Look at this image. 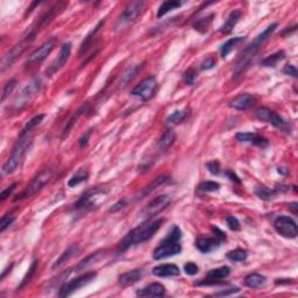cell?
Returning a JSON list of instances; mask_svg holds the SVG:
<instances>
[{
    "label": "cell",
    "instance_id": "obj_1",
    "mask_svg": "<svg viewBox=\"0 0 298 298\" xmlns=\"http://www.w3.org/2000/svg\"><path fill=\"white\" fill-rule=\"evenodd\" d=\"M45 114H37L35 117H33L26 124L21 133H20L18 140L14 143L12 153H11L10 157L6 161V163L2 167V173L4 175H10L16 172L18 169L21 162L24 161V157L26 153L28 152V149L31 148V143H33V135H34V129L37 126L41 125V123L45 119Z\"/></svg>",
    "mask_w": 298,
    "mask_h": 298
},
{
    "label": "cell",
    "instance_id": "obj_2",
    "mask_svg": "<svg viewBox=\"0 0 298 298\" xmlns=\"http://www.w3.org/2000/svg\"><path fill=\"white\" fill-rule=\"evenodd\" d=\"M164 219L158 218L155 220H147L140 224L139 226L133 228L131 232L120 241L119 246H118L117 253L123 254L126 251H128L129 248L135 247V246L144 244L146 241H148L155 235L156 232L160 230L162 224H163Z\"/></svg>",
    "mask_w": 298,
    "mask_h": 298
},
{
    "label": "cell",
    "instance_id": "obj_3",
    "mask_svg": "<svg viewBox=\"0 0 298 298\" xmlns=\"http://www.w3.org/2000/svg\"><path fill=\"white\" fill-rule=\"evenodd\" d=\"M276 28H277L276 22L268 26L261 34H259V35H257L255 39H254L253 41H251L250 45L241 51V53H240L238 59L235 61V63H234V68H233L234 76H239V75L244 74V72L247 70L248 66L251 65V61L254 60V57H255L256 54L259 53L260 49L262 48V46L268 41L269 37L273 35V33Z\"/></svg>",
    "mask_w": 298,
    "mask_h": 298
},
{
    "label": "cell",
    "instance_id": "obj_4",
    "mask_svg": "<svg viewBox=\"0 0 298 298\" xmlns=\"http://www.w3.org/2000/svg\"><path fill=\"white\" fill-rule=\"evenodd\" d=\"M110 189L102 185L91 188L86 190L79 199L74 204V209L76 212L86 213L90 211H94L100 206L103 203H105L109 199Z\"/></svg>",
    "mask_w": 298,
    "mask_h": 298
},
{
    "label": "cell",
    "instance_id": "obj_5",
    "mask_svg": "<svg viewBox=\"0 0 298 298\" xmlns=\"http://www.w3.org/2000/svg\"><path fill=\"white\" fill-rule=\"evenodd\" d=\"M182 238V231L178 226H173L168 235L161 241V244L153 251V259L163 260L177 255L182 251V246L179 244Z\"/></svg>",
    "mask_w": 298,
    "mask_h": 298
},
{
    "label": "cell",
    "instance_id": "obj_6",
    "mask_svg": "<svg viewBox=\"0 0 298 298\" xmlns=\"http://www.w3.org/2000/svg\"><path fill=\"white\" fill-rule=\"evenodd\" d=\"M42 86L43 83L41 78L34 77L33 79H31V82L19 92V94L16 95V99H14L12 105V109L14 111L20 112L21 110H24L26 106L30 105L37 95H39L40 92H41Z\"/></svg>",
    "mask_w": 298,
    "mask_h": 298
},
{
    "label": "cell",
    "instance_id": "obj_7",
    "mask_svg": "<svg viewBox=\"0 0 298 298\" xmlns=\"http://www.w3.org/2000/svg\"><path fill=\"white\" fill-rule=\"evenodd\" d=\"M54 177V170L51 168H45L41 170L37 175L34 177L33 181L28 184V187L22 191L21 195L16 197V201H20V199H26L28 197L34 196L35 193L39 192L40 190H42L46 185L49 184V182L51 181Z\"/></svg>",
    "mask_w": 298,
    "mask_h": 298
},
{
    "label": "cell",
    "instance_id": "obj_8",
    "mask_svg": "<svg viewBox=\"0 0 298 298\" xmlns=\"http://www.w3.org/2000/svg\"><path fill=\"white\" fill-rule=\"evenodd\" d=\"M95 276H97V273H94V271H89V273H85L80 275V276L75 277L74 280L69 281V282L63 283L60 289L59 297L65 298L71 296L75 291L79 290L80 288H83V286L88 285L89 283H91L92 281L95 279Z\"/></svg>",
    "mask_w": 298,
    "mask_h": 298
},
{
    "label": "cell",
    "instance_id": "obj_9",
    "mask_svg": "<svg viewBox=\"0 0 298 298\" xmlns=\"http://www.w3.org/2000/svg\"><path fill=\"white\" fill-rule=\"evenodd\" d=\"M144 6L143 1H133L131 4H128L126 6L124 12L121 13V16L118 19L115 28L118 31L125 30L128 27L129 25H132L133 22H135V20L139 18V16L141 14V11Z\"/></svg>",
    "mask_w": 298,
    "mask_h": 298
},
{
    "label": "cell",
    "instance_id": "obj_10",
    "mask_svg": "<svg viewBox=\"0 0 298 298\" xmlns=\"http://www.w3.org/2000/svg\"><path fill=\"white\" fill-rule=\"evenodd\" d=\"M156 89H157V80L155 76L147 77L140 84H138L134 89L132 90L131 94L142 102H148L154 97Z\"/></svg>",
    "mask_w": 298,
    "mask_h": 298
},
{
    "label": "cell",
    "instance_id": "obj_11",
    "mask_svg": "<svg viewBox=\"0 0 298 298\" xmlns=\"http://www.w3.org/2000/svg\"><path fill=\"white\" fill-rule=\"evenodd\" d=\"M33 41H34V39H31V37H30L28 35H25L24 34L21 41H20L18 45L14 46V47L11 49L6 55H5L4 59H2L1 71L4 72L6 69L10 68V66H12L13 63L18 60V57H20L22 54H24V51L28 48V46H30Z\"/></svg>",
    "mask_w": 298,
    "mask_h": 298
},
{
    "label": "cell",
    "instance_id": "obj_12",
    "mask_svg": "<svg viewBox=\"0 0 298 298\" xmlns=\"http://www.w3.org/2000/svg\"><path fill=\"white\" fill-rule=\"evenodd\" d=\"M170 203H172V197L169 195L157 196L143 207V210L141 211V215L144 218L150 219L156 215H158V213H161L164 209H167Z\"/></svg>",
    "mask_w": 298,
    "mask_h": 298
},
{
    "label": "cell",
    "instance_id": "obj_13",
    "mask_svg": "<svg viewBox=\"0 0 298 298\" xmlns=\"http://www.w3.org/2000/svg\"><path fill=\"white\" fill-rule=\"evenodd\" d=\"M274 228L280 235L288 239L296 238L298 234V227L296 221L288 216H281L274 221Z\"/></svg>",
    "mask_w": 298,
    "mask_h": 298
},
{
    "label": "cell",
    "instance_id": "obj_14",
    "mask_svg": "<svg viewBox=\"0 0 298 298\" xmlns=\"http://www.w3.org/2000/svg\"><path fill=\"white\" fill-rule=\"evenodd\" d=\"M255 115L259 120L271 124L274 127L281 129V131H289L288 121H285L280 114H277L276 112L271 111L268 108H260L259 110H256Z\"/></svg>",
    "mask_w": 298,
    "mask_h": 298
},
{
    "label": "cell",
    "instance_id": "obj_15",
    "mask_svg": "<svg viewBox=\"0 0 298 298\" xmlns=\"http://www.w3.org/2000/svg\"><path fill=\"white\" fill-rule=\"evenodd\" d=\"M231 274V269L224 266V267L216 268L210 270L206 274V276L203 280L197 282V285H217L224 282L225 279H227Z\"/></svg>",
    "mask_w": 298,
    "mask_h": 298
},
{
    "label": "cell",
    "instance_id": "obj_16",
    "mask_svg": "<svg viewBox=\"0 0 298 298\" xmlns=\"http://www.w3.org/2000/svg\"><path fill=\"white\" fill-rule=\"evenodd\" d=\"M57 43V37L56 36H51L50 39L47 40L40 48H37L36 50H34L33 53L30 55V59H28V63H34V64H37V63H41L42 61H45L47 57L50 55L51 51L55 46Z\"/></svg>",
    "mask_w": 298,
    "mask_h": 298
},
{
    "label": "cell",
    "instance_id": "obj_17",
    "mask_svg": "<svg viewBox=\"0 0 298 298\" xmlns=\"http://www.w3.org/2000/svg\"><path fill=\"white\" fill-rule=\"evenodd\" d=\"M71 49H72L71 43H65V45H63L62 47H61L60 53L57 55V59L55 60V62L49 66V69L47 70L48 75H50L51 76V75H54L55 72H57L61 68H63V66L65 65V63L68 62L69 57H70Z\"/></svg>",
    "mask_w": 298,
    "mask_h": 298
},
{
    "label": "cell",
    "instance_id": "obj_18",
    "mask_svg": "<svg viewBox=\"0 0 298 298\" xmlns=\"http://www.w3.org/2000/svg\"><path fill=\"white\" fill-rule=\"evenodd\" d=\"M224 240L219 239L218 236H201V238L197 239L196 241V247L198 248L199 251L202 253H211V251L218 250L219 246H220Z\"/></svg>",
    "mask_w": 298,
    "mask_h": 298
},
{
    "label": "cell",
    "instance_id": "obj_19",
    "mask_svg": "<svg viewBox=\"0 0 298 298\" xmlns=\"http://www.w3.org/2000/svg\"><path fill=\"white\" fill-rule=\"evenodd\" d=\"M255 104H256L255 95L251 94H241L236 95L234 99L231 100L230 108L238 110V111H246V110H250L251 108H253Z\"/></svg>",
    "mask_w": 298,
    "mask_h": 298
},
{
    "label": "cell",
    "instance_id": "obj_20",
    "mask_svg": "<svg viewBox=\"0 0 298 298\" xmlns=\"http://www.w3.org/2000/svg\"><path fill=\"white\" fill-rule=\"evenodd\" d=\"M235 139L239 142L251 143L261 149L267 148L269 146L268 139L260 134H256V133H238V134L235 135Z\"/></svg>",
    "mask_w": 298,
    "mask_h": 298
},
{
    "label": "cell",
    "instance_id": "obj_21",
    "mask_svg": "<svg viewBox=\"0 0 298 298\" xmlns=\"http://www.w3.org/2000/svg\"><path fill=\"white\" fill-rule=\"evenodd\" d=\"M288 190L289 187H285V185L276 188V189H270V188L262 187L261 185V187H256L255 189H254V193H255L260 199H262V201H271L275 197L279 196V193L285 192V191Z\"/></svg>",
    "mask_w": 298,
    "mask_h": 298
},
{
    "label": "cell",
    "instance_id": "obj_22",
    "mask_svg": "<svg viewBox=\"0 0 298 298\" xmlns=\"http://www.w3.org/2000/svg\"><path fill=\"white\" fill-rule=\"evenodd\" d=\"M143 276H144L143 269H133L131 271L121 274L120 276L118 277V282H119V284L121 286H129L139 282Z\"/></svg>",
    "mask_w": 298,
    "mask_h": 298
},
{
    "label": "cell",
    "instance_id": "obj_23",
    "mask_svg": "<svg viewBox=\"0 0 298 298\" xmlns=\"http://www.w3.org/2000/svg\"><path fill=\"white\" fill-rule=\"evenodd\" d=\"M164 295H166V288L157 282L150 283L137 291V296L140 297H163Z\"/></svg>",
    "mask_w": 298,
    "mask_h": 298
},
{
    "label": "cell",
    "instance_id": "obj_24",
    "mask_svg": "<svg viewBox=\"0 0 298 298\" xmlns=\"http://www.w3.org/2000/svg\"><path fill=\"white\" fill-rule=\"evenodd\" d=\"M143 64H144V63H140V64L131 65L126 69L125 72L121 75L120 82H119V90L125 89L126 86L128 85V84L131 83L133 79H134V77L137 76L139 72L142 70Z\"/></svg>",
    "mask_w": 298,
    "mask_h": 298
},
{
    "label": "cell",
    "instance_id": "obj_25",
    "mask_svg": "<svg viewBox=\"0 0 298 298\" xmlns=\"http://www.w3.org/2000/svg\"><path fill=\"white\" fill-rule=\"evenodd\" d=\"M152 273L156 277H173L179 275V268L173 263H166V265L156 266L153 268Z\"/></svg>",
    "mask_w": 298,
    "mask_h": 298
},
{
    "label": "cell",
    "instance_id": "obj_26",
    "mask_svg": "<svg viewBox=\"0 0 298 298\" xmlns=\"http://www.w3.org/2000/svg\"><path fill=\"white\" fill-rule=\"evenodd\" d=\"M169 176H157L155 179H153L150 183L147 185V187H144L142 190H141V192L139 193V196H137V199H141L143 198V197L150 195L152 192H154L156 189H158V188L161 187V185H163L164 183H167L168 181H169Z\"/></svg>",
    "mask_w": 298,
    "mask_h": 298
},
{
    "label": "cell",
    "instance_id": "obj_27",
    "mask_svg": "<svg viewBox=\"0 0 298 298\" xmlns=\"http://www.w3.org/2000/svg\"><path fill=\"white\" fill-rule=\"evenodd\" d=\"M104 255H105V253L102 251H94V254H91V255H89L88 257H85V259L83 260V261H80L78 265L75 267V273H80V271H84L86 270V269L91 267L92 265L95 262L99 261L102 257H104Z\"/></svg>",
    "mask_w": 298,
    "mask_h": 298
},
{
    "label": "cell",
    "instance_id": "obj_28",
    "mask_svg": "<svg viewBox=\"0 0 298 298\" xmlns=\"http://www.w3.org/2000/svg\"><path fill=\"white\" fill-rule=\"evenodd\" d=\"M242 16V12L239 10L232 11V12L230 13V16H227L226 21H225V24L221 26L220 28V33L222 34H228L231 33V31H233V28L235 27L236 24L239 22V20L241 19Z\"/></svg>",
    "mask_w": 298,
    "mask_h": 298
},
{
    "label": "cell",
    "instance_id": "obj_29",
    "mask_svg": "<svg viewBox=\"0 0 298 298\" xmlns=\"http://www.w3.org/2000/svg\"><path fill=\"white\" fill-rule=\"evenodd\" d=\"M176 135L172 129H167L166 132L162 134V137L157 141V149L158 152H166L175 143Z\"/></svg>",
    "mask_w": 298,
    "mask_h": 298
},
{
    "label": "cell",
    "instance_id": "obj_30",
    "mask_svg": "<svg viewBox=\"0 0 298 298\" xmlns=\"http://www.w3.org/2000/svg\"><path fill=\"white\" fill-rule=\"evenodd\" d=\"M78 251H79V246H78V245H74V246H71V247H69L68 250L63 251L62 255H61L59 259H57L56 261L54 262L53 267H51V268H53V269L60 268L61 266L64 265L65 262H68L72 256H75L76 254H78Z\"/></svg>",
    "mask_w": 298,
    "mask_h": 298
},
{
    "label": "cell",
    "instance_id": "obj_31",
    "mask_svg": "<svg viewBox=\"0 0 298 298\" xmlns=\"http://www.w3.org/2000/svg\"><path fill=\"white\" fill-rule=\"evenodd\" d=\"M244 41H245L244 36H235V37H232V39L227 40V41L225 42L220 48V55L222 59H225V57L228 56V54H230L233 49H235L240 43H242Z\"/></svg>",
    "mask_w": 298,
    "mask_h": 298
},
{
    "label": "cell",
    "instance_id": "obj_32",
    "mask_svg": "<svg viewBox=\"0 0 298 298\" xmlns=\"http://www.w3.org/2000/svg\"><path fill=\"white\" fill-rule=\"evenodd\" d=\"M266 277L262 276V275L257 274V273H251L250 275L245 277V284L246 286L251 289H256V288H261L266 284Z\"/></svg>",
    "mask_w": 298,
    "mask_h": 298
},
{
    "label": "cell",
    "instance_id": "obj_33",
    "mask_svg": "<svg viewBox=\"0 0 298 298\" xmlns=\"http://www.w3.org/2000/svg\"><path fill=\"white\" fill-rule=\"evenodd\" d=\"M285 53L283 50L277 51L273 55H269L268 57H266L265 60L261 62V65L265 66V68H274V66L277 65V63L281 62L282 60H284Z\"/></svg>",
    "mask_w": 298,
    "mask_h": 298
},
{
    "label": "cell",
    "instance_id": "obj_34",
    "mask_svg": "<svg viewBox=\"0 0 298 298\" xmlns=\"http://www.w3.org/2000/svg\"><path fill=\"white\" fill-rule=\"evenodd\" d=\"M88 179H89V172L86 169H84V168H82V169L78 170V172L69 179L68 185L70 188L77 187V185L84 183V182H86Z\"/></svg>",
    "mask_w": 298,
    "mask_h": 298
},
{
    "label": "cell",
    "instance_id": "obj_35",
    "mask_svg": "<svg viewBox=\"0 0 298 298\" xmlns=\"http://www.w3.org/2000/svg\"><path fill=\"white\" fill-rule=\"evenodd\" d=\"M182 6V2L181 1H164L162 2V5L160 7H158L157 14H156V16H157L158 19H161L162 16H166L167 13L172 12L173 10H176V8H179Z\"/></svg>",
    "mask_w": 298,
    "mask_h": 298
},
{
    "label": "cell",
    "instance_id": "obj_36",
    "mask_svg": "<svg viewBox=\"0 0 298 298\" xmlns=\"http://www.w3.org/2000/svg\"><path fill=\"white\" fill-rule=\"evenodd\" d=\"M215 16V14H210V16H205V18L198 19L197 21L193 22V28L196 31H198L199 33H206L207 30H209L211 22H212V18Z\"/></svg>",
    "mask_w": 298,
    "mask_h": 298
},
{
    "label": "cell",
    "instance_id": "obj_37",
    "mask_svg": "<svg viewBox=\"0 0 298 298\" xmlns=\"http://www.w3.org/2000/svg\"><path fill=\"white\" fill-rule=\"evenodd\" d=\"M104 20L103 21H100L99 24H98L97 26H95L94 27V30L91 31V33L89 34L88 36H86V39L84 40V42L82 43V46H80V50H79V55H82L83 53H86V50H88L89 49V47L90 46H91V41H92V37H94L95 36V34L98 33V31H100V28L103 27V25H104Z\"/></svg>",
    "mask_w": 298,
    "mask_h": 298
},
{
    "label": "cell",
    "instance_id": "obj_38",
    "mask_svg": "<svg viewBox=\"0 0 298 298\" xmlns=\"http://www.w3.org/2000/svg\"><path fill=\"white\" fill-rule=\"evenodd\" d=\"M226 256H227L228 260H231V261L242 262V261H245L246 259H247L248 253H247V251L241 250V248H236V250L231 251Z\"/></svg>",
    "mask_w": 298,
    "mask_h": 298
},
{
    "label": "cell",
    "instance_id": "obj_39",
    "mask_svg": "<svg viewBox=\"0 0 298 298\" xmlns=\"http://www.w3.org/2000/svg\"><path fill=\"white\" fill-rule=\"evenodd\" d=\"M37 267H39V260H34L33 263H31V265L30 269H28L27 274L25 275V277H24V280H22L21 284L18 286L19 290H20V289L24 288V286L27 285V283H30V281L31 280V277L34 276V274H35V271L37 270Z\"/></svg>",
    "mask_w": 298,
    "mask_h": 298
},
{
    "label": "cell",
    "instance_id": "obj_40",
    "mask_svg": "<svg viewBox=\"0 0 298 298\" xmlns=\"http://www.w3.org/2000/svg\"><path fill=\"white\" fill-rule=\"evenodd\" d=\"M187 110H184V111H175L168 117L167 124H169V125H177V124H181L182 121L187 118Z\"/></svg>",
    "mask_w": 298,
    "mask_h": 298
},
{
    "label": "cell",
    "instance_id": "obj_41",
    "mask_svg": "<svg viewBox=\"0 0 298 298\" xmlns=\"http://www.w3.org/2000/svg\"><path fill=\"white\" fill-rule=\"evenodd\" d=\"M219 189H220V184L213 181L203 182V183L199 184L198 187V190L201 191V192H215V191H218Z\"/></svg>",
    "mask_w": 298,
    "mask_h": 298
},
{
    "label": "cell",
    "instance_id": "obj_42",
    "mask_svg": "<svg viewBox=\"0 0 298 298\" xmlns=\"http://www.w3.org/2000/svg\"><path fill=\"white\" fill-rule=\"evenodd\" d=\"M16 80L14 79H10L8 82L5 84L4 89H2V94H1V102L4 103L5 100L7 99V97H10V94H12L14 88H16Z\"/></svg>",
    "mask_w": 298,
    "mask_h": 298
},
{
    "label": "cell",
    "instance_id": "obj_43",
    "mask_svg": "<svg viewBox=\"0 0 298 298\" xmlns=\"http://www.w3.org/2000/svg\"><path fill=\"white\" fill-rule=\"evenodd\" d=\"M16 220V216L13 213H7L1 218V222H0V232L4 233L6 231L7 227H10L13 224V221Z\"/></svg>",
    "mask_w": 298,
    "mask_h": 298
},
{
    "label": "cell",
    "instance_id": "obj_44",
    "mask_svg": "<svg viewBox=\"0 0 298 298\" xmlns=\"http://www.w3.org/2000/svg\"><path fill=\"white\" fill-rule=\"evenodd\" d=\"M196 77H197V72L193 70L192 68L188 69V70L185 71L184 75H183L184 82L187 83L188 85H193V84H195Z\"/></svg>",
    "mask_w": 298,
    "mask_h": 298
},
{
    "label": "cell",
    "instance_id": "obj_45",
    "mask_svg": "<svg viewBox=\"0 0 298 298\" xmlns=\"http://www.w3.org/2000/svg\"><path fill=\"white\" fill-rule=\"evenodd\" d=\"M206 168H207V170H209V172L212 173V175H219V173H220V172H221L220 164H219L218 161L207 162Z\"/></svg>",
    "mask_w": 298,
    "mask_h": 298
},
{
    "label": "cell",
    "instance_id": "obj_46",
    "mask_svg": "<svg viewBox=\"0 0 298 298\" xmlns=\"http://www.w3.org/2000/svg\"><path fill=\"white\" fill-rule=\"evenodd\" d=\"M216 66V60L213 59V57H207L206 60H204L203 62L201 63V70L206 71V70H211V69H213Z\"/></svg>",
    "mask_w": 298,
    "mask_h": 298
},
{
    "label": "cell",
    "instance_id": "obj_47",
    "mask_svg": "<svg viewBox=\"0 0 298 298\" xmlns=\"http://www.w3.org/2000/svg\"><path fill=\"white\" fill-rule=\"evenodd\" d=\"M226 224L228 225V227L231 228L232 231H239L240 230V222L235 217L233 216H228L226 218Z\"/></svg>",
    "mask_w": 298,
    "mask_h": 298
},
{
    "label": "cell",
    "instance_id": "obj_48",
    "mask_svg": "<svg viewBox=\"0 0 298 298\" xmlns=\"http://www.w3.org/2000/svg\"><path fill=\"white\" fill-rule=\"evenodd\" d=\"M92 132H94V129L90 128V129H88V132L84 133L83 137L79 139V141H78V144H79V148H85V147L88 146L89 139H90V137H91Z\"/></svg>",
    "mask_w": 298,
    "mask_h": 298
},
{
    "label": "cell",
    "instance_id": "obj_49",
    "mask_svg": "<svg viewBox=\"0 0 298 298\" xmlns=\"http://www.w3.org/2000/svg\"><path fill=\"white\" fill-rule=\"evenodd\" d=\"M198 270H199L198 266H197L196 263H193V262H189L184 266V271L188 275H190V276H193V275H196L197 273H198Z\"/></svg>",
    "mask_w": 298,
    "mask_h": 298
},
{
    "label": "cell",
    "instance_id": "obj_50",
    "mask_svg": "<svg viewBox=\"0 0 298 298\" xmlns=\"http://www.w3.org/2000/svg\"><path fill=\"white\" fill-rule=\"evenodd\" d=\"M16 187H18V183H13L11 187L6 188V189L2 191L1 195H0V199H1V202L5 201V199H6L10 195H12V192L16 189Z\"/></svg>",
    "mask_w": 298,
    "mask_h": 298
},
{
    "label": "cell",
    "instance_id": "obj_51",
    "mask_svg": "<svg viewBox=\"0 0 298 298\" xmlns=\"http://www.w3.org/2000/svg\"><path fill=\"white\" fill-rule=\"evenodd\" d=\"M283 72H284L285 75H288V76H291L294 78H297L298 76V72L296 66L292 65V64H288L284 66V69H283Z\"/></svg>",
    "mask_w": 298,
    "mask_h": 298
},
{
    "label": "cell",
    "instance_id": "obj_52",
    "mask_svg": "<svg viewBox=\"0 0 298 298\" xmlns=\"http://www.w3.org/2000/svg\"><path fill=\"white\" fill-rule=\"evenodd\" d=\"M126 205H127L126 199H121V201L118 202V203H115L113 206H112L111 209H110V211H111V212H117V211H119L120 209H124V207H125Z\"/></svg>",
    "mask_w": 298,
    "mask_h": 298
},
{
    "label": "cell",
    "instance_id": "obj_53",
    "mask_svg": "<svg viewBox=\"0 0 298 298\" xmlns=\"http://www.w3.org/2000/svg\"><path fill=\"white\" fill-rule=\"evenodd\" d=\"M238 291H240V289L238 288V286H233V288L227 289V290H225V291L216 292V294H215V296H227V295L234 294V292H238Z\"/></svg>",
    "mask_w": 298,
    "mask_h": 298
}]
</instances>
